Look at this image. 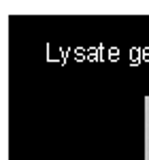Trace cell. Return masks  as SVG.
I'll use <instances>...</instances> for the list:
<instances>
[{
  "label": "cell",
  "instance_id": "7a4b0ae2",
  "mask_svg": "<svg viewBox=\"0 0 149 160\" xmlns=\"http://www.w3.org/2000/svg\"><path fill=\"white\" fill-rule=\"evenodd\" d=\"M143 56H145V58H149V49H143Z\"/></svg>",
  "mask_w": 149,
  "mask_h": 160
},
{
  "label": "cell",
  "instance_id": "6da1fadb",
  "mask_svg": "<svg viewBox=\"0 0 149 160\" xmlns=\"http://www.w3.org/2000/svg\"><path fill=\"white\" fill-rule=\"evenodd\" d=\"M109 56H111V58H119V51H117V49H111Z\"/></svg>",
  "mask_w": 149,
  "mask_h": 160
}]
</instances>
